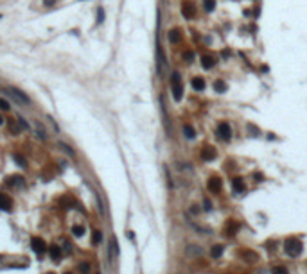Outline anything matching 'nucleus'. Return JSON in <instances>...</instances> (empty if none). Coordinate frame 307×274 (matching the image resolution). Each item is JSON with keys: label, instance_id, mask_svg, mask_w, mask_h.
<instances>
[{"label": "nucleus", "instance_id": "nucleus-1", "mask_svg": "<svg viewBox=\"0 0 307 274\" xmlns=\"http://www.w3.org/2000/svg\"><path fill=\"white\" fill-rule=\"evenodd\" d=\"M171 88H172V97H174V100L178 102L181 100V97H183V86H181V77L178 72H172L171 75Z\"/></svg>", "mask_w": 307, "mask_h": 274}, {"label": "nucleus", "instance_id": "nucleus-2", "mask_svg": "<svg viewBox=\"0 0 307 274\" xmlns=\"http://www.w3.org/2000/svg\"><path fill=\"white\" fill-rule=\"evenodd\" d=\"M284 247H286V253L289 256H298V254L302 253V242L298 238H287Z\"/></svg>", "mask_w": 307, "mask_h": 274}, {"label": "nucleus", "instance_id": "nucleus-3", "mask_svg": "<svg viewBox=\"0 0 307 274\" xmlns=\"http://www.w3.org/2000/svg\"><path fill=\"white\" fill-rule=\"evenodd\" d=\"M6 92H7V93L14 99V102H18V104H25V106L31 104V99L23 93V92H20L18 88H9V90H6Z\"/></svg>", "mask_w": 307, "mask_h": 274}, {"label": "nucleus", "instance_id": "nucleus-4", "mask_svg": "<svg viewBox=\"0 0 307 274\" xmlns=\"http://www.w3.org/2000/svg\"><path fill=\"white\" fill-rule=\"evenodd\" d=\"M230 136H232L230 124H228V122H221V124H219V127H217V138L226 142V140H230Z\"/></svg>", "mask_w": 307, "mask_h": 274}, {"label": "nucleus", "instance_id": "nucleus-5", "mask_svg": "<svg viewBox=\"0 0 307 274\" xmlns=\"http://www.w3.org/2000/svg\"><path fill=\"white\" fill-rule=\"evenodd\" d=\"M31 247H32V251L36 254H43L45 251H47V244L43 242L42 238H38V237H34L31 240Z\"/></svg>", "mask_w": 307, "mask_h": 274}, {"label": "nucleus", "instance_id": "nucleus-6", "mask_svg": "<svg viewBox=\"0 0 307 274\" xmlns=\"http://www.w3.org/2000/svg\"><path fill=\"white\" fill-rule=\"evenodd\" d=\"M221 186H223L221 178H210V179H208V190H210L212 194H219V192H221Z\"/></svg>", "mask_w": 307, "mask_h": 274}, {"label": "nucleus", "instance_id": "nucleus-7", "mask_svg": "<svg viewBox=\"0 0 307 274\" xmlns=\"http://www.w3.org/2000/svg\"><path fill=\"white\" fill-rule=\"evenodd\" d=\"M181 14H183V18L191 20L192 16L196 14V9H194V6H192V4H183V6H181Z\"/></svg>", "mask_w": 307, "mask_h": 274}, {"label": "nucleus", "instance_id": "nucleus-8", "mask_svg": "<svg viewBox=\"0 0 307 274\" xmlns=\"http://www.w3.org/2000/svg\"><path fill=\"white\" fill-rule=\"evenodd\" d=\"M11 206H13V201H11L9 195H6V194H0V210L9 211Z\"/></svg>", "mask_w": 307, "mask_h": 274}, {"label": "nucleus", "instance_id": "nucleus-9", "mask_svg": "<svg viewBox=\"0 0 307 274\" xmlns=\"http://www.w3.org/2000/svg\"><path fill=\"white\" fill-rule=\"evenodd\" d=\"M216 149L210 147V145H207V147H203V152H201V158L207 159V161H212V159H216Z\"/></svg>", "mask_w": 307, "mask_h": 274}, {"label": "nucleus", "instance_id": "nucleus-10", "mask_svg": "<svg viewBox=\"0 0 307 274\" xmlns=\"http://www.w3.org/2000/svg\"><path fill=\"white\" fill-rule=\"evenodd\" d=\"M191 86L196 90V92H203L205 90V79L203 77H192V81H191Z\"/></svg>", "mask_w": 307, "mask_h": 274}, {"label": "nucleus", "instance_id": "nucleus-11", "mask_svg": "<svg viewBox=\"0 0 307 274\" xmlns=\"http://www.w3.org/2000/svg\"><path fill=\"white\" fill-rule=\"evenodd\" d=\"M233 190L237 192V194H243L244 190H246V186H244V181L243 178H233Z\"/></svg>", "mask_w": 307, "mask_h": 274}, {"label": "nucleus", "instance_id": "nucleus-12", "mask_svg": "<svg viewBox=\"0 0 307 274\" xmlns=\"http://www.w3.org/2000/svg\"><path fill=\"white\" fill-rule=\"evenodd\" d=\"M201 65H203V68L208 70V68H212V66L216 65V59H214L212 56H203L201 57Z\"/></svg>", "mask_w": 307, "mask_h": 274}, {"label": "nucleus", "instance_id": "nucleus-13", "mask_svg": "<svg viewBox=\"0 0 307 274\" xmlns=\"http://www.w3.org/2000/svg\"><path fill=\"white\" fill-rule=\"evenodd\" d=\"M183 135H185V138L192 140V138L196 136V131H194V127H192L191 124H185V126H183Z\"/></svg>", "mask_w": 307, "mask_h": 274}, {"label": "nucleus", "instance_id": "nucleus-14", "mask_svg": "<svg viewBox=\"0 0 307 274\" xmlns=\"http://www.w3.org/2000/svg\"><path fill=\"white\" fill-rule=\"evenodd\" d=\"M7 185H13V186H22L23 185V178L22 176H11L7 179Z\"/></svg>", "mask_w": 307, "mask_h": 274}, {"label": "nucleus", "instance_id": "nucleus-15", "mask_svg": "<svg viewBox=\"0 0 307 274\" xmlns=\"http://www.w3.org/2000/svg\"><path fill=\"white\" fill-rule=\"evenodd\" d=\"M180 38L181 36H180V31H178V29H172V31L169 32V41L172 43V45H176V43L180 41Z\"/></svg>", "mask_w": 307, "mask_h": 274}, {"label": "nucleus", "instance_id": "nucleus-16", "mask_svg": "<svg viewBox=\"0 0 307 274\" xmlns=\"http://www.w3.org/2000/svg\"><path fill=\"white\" fill-rule=\"evenodd\" d=\"M226 88H228V86H226V83H224V81H216V83H214V90H216L217 93H224V92H226Z\"/></svg>", "mask_w": 307, "mask_h": 274}, {"label": "nucleus", "instance_id": "nucleus-17", "mask_svg": "<svg viewBox=\"0 0 307 274\" xmlns=\"http://www.w3.org/2000/svg\"><path fill=\"white\" fill-rule=\"evenodd\" d=\"M49 251H50V258H52V260H59V258H61V249H59L58 245H52Z\"/></svg>", "mask_w": 307, "mask_h": 274}, {"label": "nucleus", "instance_id": "nucleus-18", "mask_svg": "<svg viewBox=\"0 0 307 274\" xmlns=\"http://www.w3.org/2000/svg\"><path fill=\"white\" fill-rule=\"evenodd\" d=\"M203 7H205L207 13H212V11L216 9V2H214V0H205V2H203Z\"/></svg>", "mask_w": 307, "mask_h": 274}, {"label": "nucleus", "instance_id": "nucleus-19", "mask_svg": "<svg viewBox=\"0 0 307 274\" xmlns=\"http://www.w3.org/2000/svg\"><path fill=\"white\" fill-rule=\"evenodd\" d=\"M223 249H224L223 245H214V247H212V251H210V254L214 256V258H219V256L223 254Z\"/></svg>", "mask_w": 307, "mask_h": 274}, {"label": "nucleus", "instance_id": "nucleus-20", "mask_svg": "<svg viewBox=\"0 0 307 274\" xmlns=\"http://www.w3.org/2000/svg\"><path fill=\"white\" fill-rule=\"evenodd\" d=\"M72 233L75 237H81V235H85V228L83 226H72Z\"/></svg>", "mask_w": 307, "mask_h": 274}, {"label": "nucleus", "instance_id": "nucleus-21", "mask_svg": "<svg viewBox=\"0 0 307 274\" xmlns=\"http://www.w3.org/2000/svg\"><path fill=\"white\" fill-rule=\"evenodd\" d=\"M271 274H289V272H287V269L284 267V265H278V267H275V269H273V272H271Z\"/></svg>", "mask_w": 307, "mask_h": 274}, {"label": "nucleus", "instance_id": "nucleus-22", "mask_svg": "<svg viewBox=\"0 0 307 274\" xmlns=\"http://www.w3.org/2000/svg\"><path fill=\"white\" fill-rule=\"evenodd\" d=\"M183 59H185L187 63H192V61H194V52H192V50H187V52L183 54Z\"/></svg>", "mask_w": 307, "mask_h": 274}, {"label": "nucleus", "instance_id": "nucleus-23", "mask_svg": "<svg viewBox=\"0 0 307 274\" xmlns=\"http://www.w3.org/2000/svg\"><path fill=\"white\" fill-rule=\"evenodd\" d=\"M79 271H81V272H83V274H88V272H90V265H88V264H85V262H83V264L79 265Z\"/></svg>", "mask_w": 307, "mask_h": 274}, {"label": "nucleus", "instance_id": "nucleus-24", "mask_svg": "<svg viewBox=\"0 0 307 274\" xmlns=\"http://www.w3.org/2000/svg\"><path fill=\"white\" fill-rule=\"evenodd\" d=\"M13 158H14L16 161H18V165H20V167H25V159L22 158L20 154H13Z\"/></svg>", "mask_w": 307, "mask_h": 274}, {"label": "nucleus", "instance_id": "nucleus-25", "mask_svg": "<svg viewBox=\"0 0 307 274\" xmlns=\"http://www.w3.org/2000/svg\"><path fill=\"white\" fill-rule=\"evenodd\" d=\"M0 109H2V111H7V109H9V102L4 100V99H0Z\"/></svg>", "mask_w": 307, "mask_h": 274}, {"label": "nucleus", "instance_id": "nucleus-26", "mask_svg": "<svg viewBox=\"0 0 307 274\" xmlns=\"http://www.w3.org/2000/svg\"><path fill=\"white\" fill-rule=\"evenodd\" d=\"M101 238H103V237H101V231H94V237H92V242H94V244H97V242H101Z\"/></svg>", "mask_w": 307, "mask_h": 274}, {"label": "nucleus", "instance_id": "nucleus-27", "mask_svg": "<svg viewBox=\"0 0 307 274\" xmlns=\"http://www.w3.org/2000/svg\"><path fill=\"white\" fill-rule=\"evenodd\" d=\"M233 231H237V224H235V222H230V224H228V235H232V233Z\"/></svg>", "mask_w": 307, "mask_h": 274}, {"label": "nucleus", "instance_id": "nucleus-28", "mask_svg": "<svg viewBox=\"0 0 307 274\" xmlns=\"http://www.w3.org/2000/svg\"><path fill=\"white\" fill-rule=\"evenodd\" d=\"M18 124H20L22 129H29V124H27V122H25V120H23L22 116H18Z\"/></svg>", "mask_w": 307, "mask_h": 274}, {"label": "nucleus", "instance_id": "nucleus-29", "mask_svg": "<svg viewBox=\"0 0 307 274\" xmlns=\"http://www.w3.org/2000/svg\"><path fill=\"white\" fill-rule=\"evenodd\" d=\"M59 145H61V147L65 149V152H68V154H70V156H72V154H74V151H72V149L68 147V145H65V143H59Z\"/></svg>", "mask_w": 307, "mask_h": 274}, {"label": "nucleus", "instance_id": "nucleus-30", "mask_svg": "<svg viewBox=\"0 0 307 274\" xmlns=\"http://www.w3.org/2000/svg\"><path fill=\"white\" fill-rule=\"evenodd\" d=\"M97 18H99V22H103V18H104V11H103V9L97 11Z\"/></svg>", "mask_w": 307, "mask_h": 274}, {"label": "nucleus", "instance_id": "nucleus-31", "mask_svg": "<svg viewBox=\"0 0 307 274\" xmlns=\"http://www.w3.org/2000/svg\"><path fill=\"white\" fill-rule=\"evenodd\" d=\"M203 204H205V210H210V208H212V206H210V201H207V199H205V202H203Z\"/></svg>", "mask_w": 307, "mask_h": 274}, {"label": "nucleus", "instance_id": "nucleus-32", "mask_svg": "<svg viewBox=\"0 0 307 274\" xmlns=\"http://www.w3.org/2000/svg\"><path fill=\"white\" fill-rule=\"evenodd\" d=\"M255 179H257V181H262V179H264V176H262V174H259V172H257V174H255Z\"/></svg>", "mask_w": 307, "mask_h": 274}, {"label": "nucleus", "instance_id": "nucleus-33", "mask_svg": "<svg viewBox=\"0 0 307 274\" xmlns=\"http://www.w3.org/2000/svg\"><path fill=\"white\" fill-rule=\"evenodd\" d=\"M2 124H4V116L0 115V126H2Z\"/></svg>", "mask_w": 307, "mask_h": 274}, {"label": "nucleus", "instance_id": "nucleus-34", "mask_svg": "<svg viewBox=\"0 0 307 274\" xmlns=\"http://www.w3.org/2000/svg\"><path fill=\"white\" fill-rule=\"evenodd\" d=\"M49 274H52V272H49Z\"/></svg>", "mask_w": 307, "mask_h": 274}, {"label": "nucleus", "instance_id": "nucleus-35", "mask_svg": "<svg viewBox=\"0 0 307 274\" xmlns=\"http://www.w3.org/2000/svg\"><path fill=\"white\" fill-rule=\"evenodd\" d=\"M0 18H2V16H0Z\"/></svg>", "mask_w": 307, "mask_h": 274}, {"label": "nucleus", "instance_id": "nucleus-36", "mask_svg": "<svg viewBox=\"0 0 307 274\" xmlns=\"http://www.w3.org/2000/svg\"><path fill=\"white\" fill-rule=\"evenodd\" d=\"M67 274H68V272H67Z\"/></svg>", "mask_w": 307, "mask_h": 274}]
</instances>
